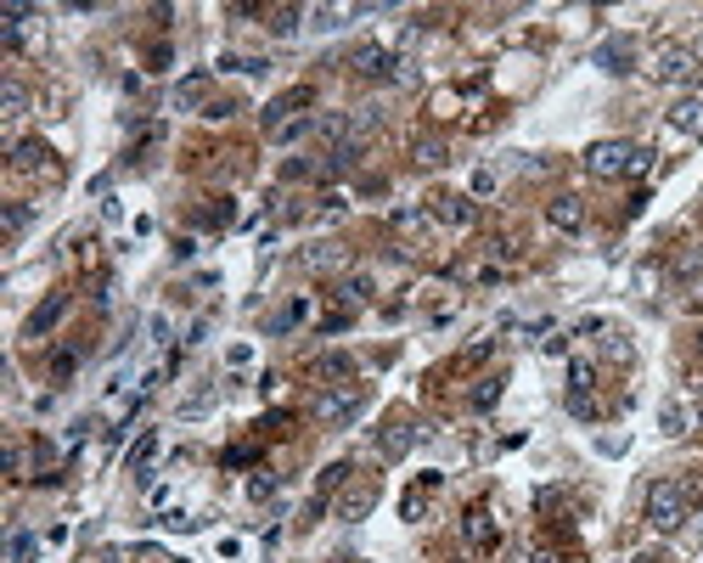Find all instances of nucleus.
Returning <instances> with one entry per match:
<instances>
[{
    "label": "nucleus",
    "instance_id": "nucleus-12",
    "mask_svg": "<svg viewBox=\"0 0 703 563\" xmlns=\"http://www.w3.org/2000/svg\"><path fill=\"white\" fill-rule=\"evenodd\" d=\"M434 220H444V225H473L479 208L467 203V198H451V192H444V198H434Z\"/></svg>",
    "mask_w": 703,
    "mask_h": 563
},
{
    "label": "nucleus",
    "instance_id": "nucleus-29",
    "mask_svg": "<svg viewBox=\"0 0 703 563\" xmlns=\"http://www.w3.org/2000/svg\"><path fill=\"white\" fill-rule=\"evenodd\" d=\"M298 321H304V299H298V304H287V310H282V316H276V321H270V332H293Z\"/></svg>",
    "mask_w": 703,
    "mask_h": 563
},
{
    "label": "nucleus",
    "instance_id": "nucleus-28",
    "mask_svg": "<svg viewBox=\"0 0 703 563\" xmlns=\"http://www.w3.org/2000/svg\"><path fill=\"white\" fill-rule=\"evenodd\" d=\"M248 496H253V502H270V496H276V473H253L248 479Z\"/></svg>",
    "mask_w": 703,
    "mask_h": 563
},
{
    "label": "nucleus",
    "instance_id": "nucleus-23",
    "mask_svg": "<svg viewBox=\"0 0 703 563\" xmlns=\"http://www.w3.org/2000/svg\"><path fill=\"white\" fill-rule=\"evenodd\" d=\"M153 451H158V434L146 428L141 440H136V451H130V473H141V479H146V462H153Z\"/></svg>",
    "mask_w": 703,
    "mask_h": 563
},
{
    "label": "nucleus",
    "instance_id": "nucleus-1",
    "mask_svg": "<svg viewBox=\"0 0 703 563\" xmlns=\"http://www.w3.org/2000/svg\"><path fill=\"white\" fill-rule=\"evenodd\" d=\"M653 153L647 147H630V141H596V147H585V170L596 180H620V175H647Z\"/></svg>",
    "mask_w": 703,
    "mask_h": 563
},
{
    "label": "nucleus",
    "instance_id": "nucleus-26",
    "mask_svg": "<svg viewBox=\"0 0 703 563\" xmlns=\"http://www.w3.org/2000/svg\"><path fill=\"white\" fill-rule=\"evenodd\" d=\"M591 378H596L591 361H574V366H568V389H574V394H591Z\"/></svg>",
    "mask_w": 703,
    "mask_h": 563
},
{
    "label": "nucleus",
    "instance_id": "nucleus-9",
    "mask_svg": "<svg viewBox=\"0 0 703 563\" xmlns=\"http://www.w3.org/2000/svg\"><path fill=\"white\" fill-rule=\"evenodd\" d=\"M62 316H68V294H51V299L40 304L29 321H23V339H46V332H51V327L62 321Z\"/></svg>",
    "mask_w": 703,
    "mask_h": 563
},
{
    "label": "nucleus",
    "instance_id": "nucleus-21",
    "mask_svg": "<svg viewBox=\"0 0 703 563\" xmlns=\"http://www.w3.org/2000/svg\"><path fill=\"white\" fill-rule=\"evenodd\" d=\"M315 366H321V378H338V383H349V378H355V361L344 356V349H327V356L315 361Z\"/></svg>",
    "mask_w": 703,
    "mask_h": 563
},
{
    "label": "nucleus",
    "instance_id": "nucleus-27",
    "mask_svg": "<svg viewBox=\"0 0 703 563\" xmlns=\"http://www.w3.org/2000/svg\"><path fill=\"white\" fill-rule=\"evenodd\" d=\"M675 277H681V282H692V287H703V254H687V260L675 265Z\"/></svg>",
    "mask_w": 703,
    "mask_h": 563
},
{
    "label": "nucleus",
    "instance_id": "nucleus-34",
    "mask_svg": "<svg viewBox=\"0 0 703 563\" xmlns=\"http://www.w3.org/2000/svg\"><path fill=\"white\" fill-rule=\"evenodd\" d=\"M29 558H34V535L17 530V535H12V563H29Z\"/></svg>",
    "mask_w": 703,
    "mask_h": 563
},
{
    "label": "nucleus",
    "instance_id": "nucleus-36",
    "mask_svg": "<svg viewBox=\"0 0 703 563\" xmlns=\"http://www.w3.org/2000/svg\"><path fill=\"white\" fill-rule=\"evenodd\" d=\"M489 356H496V339H479V344H473V349H467V356H461V361H467V366H479V361H489Z\"/></svg>",
    "mask_w": 703,
    "mask_h": 563
},
{
    "label": "nucleus",
    "instance_id": "nucleus-14",
    "mask_svg": "<svg viewBox=\"0 0 703 563\" xmlns=\"http://www.w3.org/2000/svg\"><path fill=\"white\" fill-rule=\"evenodd\" d=\"M461 530H467V541H473L479 552H489V547H496V524H489V513H484V507H473V513H467V518H461Z\"/></svg>",
    "mask_w": 703,
    "mask_h": 563
},
{
    "label": "nucleus",
    "instance_id": "nucleus-2",
    "mask_svg": "<svg viewBox=\"0 0 703 563\" xmlns=\"http://www.w3.org/2000/svg\"><path fill=\"white\" fill-rule=\"evenodd\" d=\"M687 513H692V496L681 479H653L647 485V524L658 535H675L681 524H687Z\"/></svg>",
    "mask_w": 703,
    "mask_h": 563
},
{
    "label": "nucleus",
    "instance_id": "nucleus-7",
    "mask_svg": "<svg viewBox=\"0 0 703 563\" xmlns=\"http://www.w3.org/2000/svg\"><path fill=\"white\" fill-rule=\"evenodd\" d=\"M670 130L687 136V141H703V96H681L670 108Z\"/></svg>",
    "mask_w": 703,
    "mask_h": 563
},
{
    "label": "nucleus",
    "instance_id": "nucleus-35",
    "mask_svg": "<svg viewBox=\"0 0 703 563\" xmlns=\"http://www.w3.org/2000/svg\"><path fill=\"white\" fill-rule=\"evenodd\" d=\"M658 423H664V434H681V423H687V411H681V406L670 400L664 411H658Z\"/></svg>",
    "mask_w": 703,
    "mask_h": 563
},
{
    "label": "nucleus",
    "instance_id": "nucleus-41",
    "mask_svg": "<svg viewBox=\"0 0 703 563\" xmlns=\"http://www.w3.org/2000/svg\"><path fill=\"white\" fill-rule=\"evenodd\" d=\"M344 327H349V310H338V316L321 321V332H344Z\"/></svg>",
    "mask_w": 703,
    "mask_h": 563
},
{
    "label": "nucleus",
    "instance_id": "nucleus-30",
    "mask_svg": "<svg viewBox=\"0 0 703 563\" xmlns=\"http://www.w3.org/2000/svg\"><path fill=\"white\" fill-rule=\"evenodd\" d=\"M310 130H321V124H315V119H293V124L276 130V141H298V136H310Z\"/></svg>",
    "mask_w": 703,
    "mask_h": 563
},
{
    "label": "nucleus",
    "instance_id": "nucleus-17",
    "mask_svg": "<svg viewBox=\"0 0 703 563\" xmlns=\"http://www.w3.org/2000/svg\"><path fill=\"white\" fill-rule=\"evenodd\" d=\"M596 68L630 74V40H608V46H596Z\"/></svg>",
    "mask_w": 703,
    "mask_h": 563
},
{
    "label": "nucleus",
    "instance_id": "nucleus-18",
    "mask_svg": "<svg viewBox=\"0 0 703 563\" xmlns=\"http://www.w3.org/2000/svg\"><path fill=\"white\" fill-rule=\"evenodd\" d=\"M501 389H506V378H501V372H489V378L473 383V394H467V400H473V411H489V406L501 400Z\"/></svg>",
    "mask_w": 703,
    "mask_h": 563
},
{
    "label": "nucleus",
    "instance_id": "nucleus-15",
    "mask_svg": "<svg viewBox=\"0 0 703 563\" xmlns=\"http://www.w3.org/2000/svg\"><path fill=\"white\" fill-rule=\"evenodd\" d=\"M29 113V85L23 79H6L0 85V119H23Z\"/></svg>",
    "mask_w": 703,
    "mask_h": 563
},
{
    "label": "nucleus",
    "instance_id": "nucleus-33",
    "mask_svg": "<svg viewBox=\"0 0 703 563\" xmlns=\"http://www.w3.org/2000/svg\"><path fill=\"white\" fill-rule=\"evenodd\" d=\"M344 6H321V12H315V29H344Z\"/></svg>",
    "mask_w": 703,
    "mask_h": 563
},
{
    "label": "nucleus",
    "instance_id": "nucleus-3",
    "mask_svg": "<svg viewBox=\"0 0 703 563\" xmlns=\"http://www.w3.org/2000/svg\"><path fill=\"white\" fill-rule=\"evenodd\" d=\"M360 406H366V389L360 383H332L315 394V423H327V428H344L360 417Z\"/></svg>",
    "mask_w": 703,
    "mask_h": 563
},
{
    "label": "nucleus",
    "instance_id": "nucleus-44",
    "mask_svg": "<svg viewBox=\"0 0 703 563\" xmlns=\"http://www.w3.org/2000/svg\"><path fill=\"white\" fill-rule=\"evenodd\" d=\"M698 344H703V339H698Z\"/></svg>",
    "mask_w": 703,
    "mask_h": 563
},
{
    "label": "nucleus",
    "instance_id": "nucleus-24",
    "mask_svg": "<svg viewBox=\"0 0 703 563\" xmlns=\"http://www.w3.org/2000/svg\"><path fill=\"white\" fill-rule=\"evenodd\" d=\"M338 299H344V304H366V299H372V282H366V277L338 282Z\"/></svg>",
    "mask_w": 703,
    "mask_h": 563
},
{
    "label": "nucleus",
    "instance_id": "nucleus-39",
    "mask_svg": "<svg viewBox=\"0 0 703 563\" xmlns=\"http://www.w3.org/2000/svg\"><path fill=\"white\" fill-rule=\"evenodd\" d=\"M608 356H613V361H630V344L620 339V332H613V339H608Z\"/></svg>",
    "mask_w": 703,
    "mask_h": 563
},
{
    "label": "nucleus",
    "instance_id": "nucleus-32",
    "mask_svg": "<svg viewBox=\"0 0 703 563\" xmlns=\"http://www.w3.org/2000/svg\"><path fill=\"white\" fill-rule=\"evenodd\" d=\"M29 215H34L29 203H12V208H6V232L17 237V232H23V225H29Z\"/></svg>",
    "mask_w": 703,
    "mask_h": 563
},
{
    "label": "nucleus",
    "instance_id": "nucleus-13",
    "mask_svg": "<svg viewBox=\"0 0 703 563\" xmlns=\"http://www.w3.org/2000/svg\"><path fill=\"white\" fill-rule=\"evenodd\" d=\"M417 440H422L417 423H389V428H382V456H406Z\"/></svg>",
    "mask_w": 703,
    "mask_h": 563
},
{
    "label": "nucleus",
    "instance_id": "nucleus-38",
    "mask_svg": "<svg viewBox=\"0 0 703 563\" xmlns=\"http://www.w3.org/2000/svg\"><path fill=\"white\" fill-rule=\"evenodd\" d=\"M394 225H400V232H417V225H422V215H417V208H400V215H394Z\"/></svg>",
    "mask_w": 703,
    "mask_h": 563
},
{
    "label": "nucleus",
    "instance_id": "nucleus-42",
    "mask_svg": "<svg viewBox=\"0 0 703 563\" xmlns=\"http://www.w3.org/2000/svg\"><path fill=\"white\" fill-rule=\"evenodd\" d=\"M529 563H563L558 552H535V558H529Z\"/></svg>",
    "mask_w": 703,
    "mask_h": 563
},
{
    "label": "nucleus",
    "instance_id": "nucleus-22",
    "mask_svg": "<svg viewBox=\"0 0 703 563\" xmlns=\"http://www.w3.org/2000/svg\"><path fill=\"white\" fill-rule=\"evenodd\" d=\"M203 96H208V74H191V79L175 85V108H198Z\"/></svg>",
    "mask_w": 703,
    "mask_h": 563
},
{
    "label": "nucleus",
    "instance_id": "nucleus-20",
    "mask_svg": "<svg viewBox=\"0 0 703 563\" xmlns=\"http://www.w3.org/2000/svg\"><path fill=\"white\" fill-rule=\"evenodd\" d=\"M411 158H417V170H439V163H444V158H451V153H444V141H434V136H422V141H417V147H411Z\"/></svg>",
    "mask_w": 703,
    "mask_h": 563
},
{
    "label": "nucleus",
    "instance_id": "nucleus-40",
    "mask_svg": "<svg viewBox=\"0 0 703 563\" xmlns=\"http://www.w3.org/2000/svg\"><path fill=\"white\" fill-rule=\"evenodd\" d=\"M74 366H79V361H74V356H68V349H62V356H57V361H51V372H57V378H68V372H74Z\"/></svg>",
    "mask_w": 703,
    "mask_h": 563
},
{
    "label": "nucleus",
    "instance_id": "nucleus-8",
    "mask_svg": "<svg viewBox=\"0 0 703 563\" xmlns=\"http://www.w3.org/2000/svg\"><path fill=\"white\" fill-rule=\"evenodd\" d=\"M372 507H377V479H366V485H349L344 502H338V518H344V524H360Z\"/></svg>",
    "mask_w": 703,
    "mask_h": 563
},
{
    "label": "nucleus",
    "instance_id": "nucleus-4",
    "mask_svg": "<svg viewBox=\"0 0 703 563\" xmlns=\"http://www.w3.org/2000/svg\"><path fill=\"white\" fill-rule=\"evenodd\" d=\"M653 79L658 85H698L703 79V62H698V51H687V46H664L653 57Z\"/></svg>",
    "mask_w": 703,
    "mask_h": 563
},
{
    "label": "nucleus",
    "instance_id": "nucleus-43",
    "mask_svg": "<svg viewBox=\"0 0 703 563\" xmlns=\"http://www.w3.org/2000/svg\"><path fill=\"white\" fill-rule=\"evenodd\" d=\"M146 563H169V558H158V552H146Z\"/></svg>",
    "mask_w": 703,
    "mask_h": 563
},
{
    "label": "nucleus",
    "instance_id": "nucleus-37",
    "mask_svg": "<svg viewBox=\"0 0 703 563\" xmlns=\"http://www.w3.org/2000/svg\"><path fill=\"white\" fill-rule=\"evenodd\" d=\"M6 468H12L17 479H23V468H29V451H23V445H6Z\"/></svg>",
    "mask_w": 703,
    "mask_h": 563
},
{
    "label": "nucleus",
    "instance_id": "nucleus-6",
    "mask_svg": "<svg viewBox=\"0 0 703 563\" xmlns=\"http://www.w3.org/2000/svg\"><path fill=\"white\" fill-rule=\"evenodd\" d=\"M546 220H551V232H585V203L574 192H563L546 203Z\"/></svg>",
    "mask_w": 703,
    "mask_h": 563
},
{
    "label": "nucleus",
    "instance_id": "nucleus-5",
    "mask_svg": "<svg viewBox=\"0 0 703 563\" xmlns=\"http://www.w3.org/2000/svg\"><path fill=\"white\" fill-rule=\"evenodd\" d=\"M298 108H315V85H293V91H282V96H270V101H265V113H259V119H265V130L276 136L282 124H293Z\"/></svg>",
    "mask_w": 703,
    "mask_h": 563
},
{
    "label": "nucleus",
    "instance_id": "nucleus-10",
    "mask_svg": "<svg viewBox=\"0 0 703 563\" xmlns=\"http://www.w3.org/2000/svg\"><path fill=\"white\" fill-rule=\"evenodd\" d=\"M349 68L360 74V79H389L394 74V57L382 51V46H355V57H349Z\"/></svg>",
    "mask_w": 703,
    "mask_h": 563
},
{
    "label": "nucleus",
    "instance_id": "nucleus-19",
    "mask_svg": "<svg viewBox=\"0 0 703 563\" xmlns=\"http://www.w3.org/2000/svg\"><path fill=\"white\" fill-rule=\"evenodd\" d=\"M304 265H310V270H344L349 254H344L338 242H321V248H310V254H304Z\"/></svg>",
    "mask_w": 703,
    "mask_h": 563
},
{
    "label": "nucleus",
    "instance_id": "nucleus-11",
    "mask_svg": "<svg viewBox=\"0 0 703 563\" xmlns=\"http://www.w3.org/2000/svg\"><path fill=\"white\" fill-rule=\"evenodd\" d=\"M12 170H23V175H40V170H51V147H46V141H17V147H12Z\"/></svg>",
    "mask_w": 703,
    "mask_h": 563
},
{
    "label": "nucleus",
    "instance_id": "nucleus-25",
    "mask_svg": "<svg viewBox=\"0 0 703 563\" xmlns=\"http://www.w3.org/2000/svg\"><path fill=\"white\" fill-rule=\"evenodd\" d=\"M349 473H355L349 462H332V468L321 473V502H327V496H332V490H344V485H349Z\"/></svg>",
    "mask_w": 703,
    "mask_h": 563
},
{
    "label": "nucleus",
    "instance_id": "nucleus-31",
    "mask_svg": "<svg viewBox=\"0 0 703 563\" xmlns=\"http://www.w3.org/2000/svg\"><path fill=\"white\" fill-rule=\"evenodd\" d=\"M208 406H215V389H198V394H191V400L180 406V417H203Z\"/></svg>",
    "mask_w": 703,
    "mask_h": 563
},
{
    "label": "nucleus",
    "instance_id": "nucleus-16",
    "mask_svg": "<svg viewBox=\"0 0 703 563\" xmlns=\"http://www.w3.org/2000/svg\"><path fill=\"white\" fill-rule=\"evenodd\" d=\"M298 23H304V12H298V6H270V12H265V29H270L276 40H293Z\"/></svg>",
    "mask_w": 703,
    "mask_h": 563
}]
</instances>
